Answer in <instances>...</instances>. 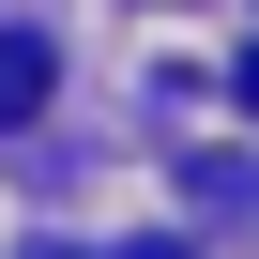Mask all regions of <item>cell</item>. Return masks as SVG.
<instances>
[{"instance_id": "cell-2", "label": "cell", "mask_w": 259, "mask_h": 259, "mask_svg": "<svg viewBox=\"0 0 259 259\" xmlns=\"http://www.w3.org/2000/svg\"><path fill=\"white\" fill-rule=\"evenodd\" d=\"M122 259H198V244H122Z\"/></svg>"}, {"instance_id": "cell-3", "label": "cell", "mask_w": 259, "mask_h": 259, "mask_svg": "<svg viewBox=\"0 0 259 259\" xmlns=\"http://www.w3.org/2000/svg\"><path fill=\"white\" fill-rule=\"evenodd\" d=\"M16 259H76V244H16Z\"/></svg>"}, {"instance_id": "cell-1", "label": "cell", "mask_w": 259, "mask_h": 259, "mask_svg": "<svg viewBox=\"0 0 259 259\" xmlns=\"http://www.w3.org/2000/svg\"><path fill=\"white\" fill-rule=\"evenodd\" d=\"M61 92V61H46V31H0V138H16V122Z\"/></svg>"}]
</instances>
